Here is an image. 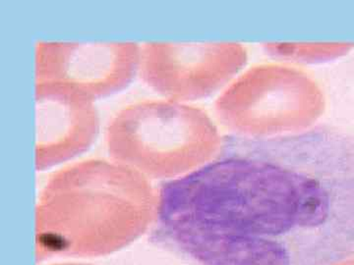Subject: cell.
I'll use <instances>...</instances> for the list:
<instances>
[{"label": "cell", "mask_w": 354, "mask_h": 265, "mask_svg": "<svg viewBox=\"0 0 354 265\" xmlns=\"http://www.w3.org/2000/svg\"><path fill=\"white\" fill-rule=\"evenodd\" d=\"M153 239L197 265H335L354 257V135L228 137L165 183Z\"/></svg>", "instance_id": "1"}, {"label": "cell", "mask_w": 354, "mask_h": 265, "mask_svg": "<svg viewBox=\"0 0 354 265\" xmlns=\"http://www.w3.org/2000/svg\"><path fill=\"white\" fill-rule=\"evenodd\" d=\"M148 178L120 162L88 160L53 174L37 208V257H99L139 238L155 219Z\"/></svg>", "instance_id": "2"}, {"label": "cell", "mask_w": 354, "mask_h": 265, "mask_svg": "<svg viewBox=\"0 0 354 265\" xmlns=\"http://www.w3.org/2000/svg\"><path fill=\"white\" fill-rule=\"evenodd\" d=\"M115 161L146 177L169 178L215 153L218 136L203 111L169 101H143L116 114L106 132Z\"/></svg>", "instance_id": "3"}, {"label": "cell", "mask_w": 354, "mask_h": 265, "mask_svg": "<svg viewBox=\"0 0 354 265\" xmlns=\"http://www.w3.org/2000/svg\"><path fill=\"white\" fill-rule=\"evenodd\" d=\"M134 43H58L37 46V83H58L91 99L120 92L131 82L140 64Z\"/></svg>", "instance_id": "4"}, {"label": "cell", "mask_w": 354, "mask_h": 265, "mask_svg": "<svg viewBox=\"0 0 354 265\" xmlns=\"http://www.w3.org/2000/svg\"><path fill=\"white\" fill-rule=\"evenodd\" d=\"M230 44L151 43L140 51L141 75L160 94L179 99L206 97L241 64Z\"/></svg>", "instance_id": "5"}, {"label": "cell", "mask_w": 354, "mask_h": 265, "mask_svg": "<svg viewBox=\"0 0 354 265\" xmlns=\"http://www.w3.org/2000/svg\"><path fill=\"white\" fill-rule=\"evenodd\" d=\"M37 152L38 170L76 157L92 145L99 131L93 99L58 83H37Z\"/></svg>", "instance_id": "6"}, {"label": "cell", "mask_w": 354, "mask_h": 265, "mask_svg": "<svg viewBox=\"0 0 354 265\" xmlns=\"http://www.w3.org/2000/svg\"><path fill=\"white\" fill-rule=\"evenodd\" d=\"M62 265H81V264H62Z\"/></svg>", "instance_id": "7"}]
</instances>
